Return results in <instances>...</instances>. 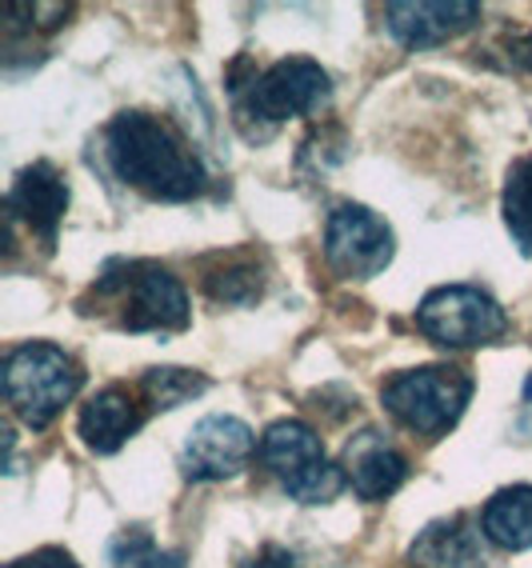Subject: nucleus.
Masks as SVG:
<instances>
[{"mask_svg":"<svg viewBox=\"0 0 532 568\" xmlns=\"http://www.w3.org/2000/svg\"><path fill=\"white\" fill-rule=\"evenodd\" d=\"M205 293L216 305H256L265 296V268L256 264V256L233 253L216 256V268H205L201 276Z\"/></svg>","mask_w":532,"mask_h":568,"instance_id":"16","label":"nucleus"},{"mask_svg":"<svg viewBox=\"0 0 532 568\" xmlns=\"http://www.w3.org/2000/svg\"><path fill=\"white\" fill-rule=\"evenodd\" d=\"M256 448L260 445L245 420L225 413L205 416L188 433L185 453H181V473H185V480H228L248 465Z\"/></svg>","mask_w":532,"mask_h":568,"instance_id":"9","label":"nucleus"},{"mask_svg":"<svg viewBox=\"0 0 532 568\" xmlns=\"http://www.w3.org/2000/svg\"><path fill=\"white\" fill-rule=\"evenodd\" d=\"M109 568H185L181 548H161L149 528H121L104 548Z\"/></svg>","mask_w":532,"mask_h":568,"instance_id":"18","label":"nucleus"},{"mask_svg":"<svg viewBox=\"0 0 532 568\" xmlns=\"http://www.w3.org/2000/svg\"><path fill=\"white\" fill-rule=\"evenodd\" d=\"M208 388V376L196 373V368H181V365H161L149 368L141 376V393L149 396V405L156 413H168V408L188 405L193 396H201Z\"/></svg>","mask_w":532,"mask_h":568,"instance_id":"19","label":"nucleus"},{"mask_svg":"<svg viewBox=\"0 0 532 568\" xmlns=\"http://www.w3.org/2000/svg\"><path fill=\"white\" fill-rule=\"evenodd\" d=\"M345 477L360 500H385L392 497L405 477H409V460L392 445L380 428H360L357 437L345 445Z\"/></svg>","mask_w":532,"mask_h":568,"instance_id":"12","label":"nucleus"},{"mask_svg":"<svg viewBox=\"0 0 532 568\" xmlns=\"http://www.w3.org/2000/svg\"><path fill=\"white\" fill-rule=\"evenodd\" d=\"M477 21H481V4H472V0H417V4L392 0L385 4L389 37L409 52L437 49V44L469 32Z\"/></svg>","mask_w":532,"mask_h":568,"instance_id":"10","label":"nucleus"},{"mask_svg":"<svg viewBox=\"0 0 532 568\" xmlns=\"http://www.w3.org/2000/svg\"><path fill=\"white\" fill-rule=\"evenodd\" d=\"M4 213H9L12 224L24 221L29 233H37L44 248H52L64 213H69V176L52 161H32L29 169L17 173V184H12L9 201H4Z\"/></svg>","mask_w":532,"mask_h":568,"instance_id":"11","label":"nucleus"},{"mask_svg":"<svg viewBox=\"0 0 532 568\" xmlns=\"http://www.w3.org/2000/svg\"><path fill=\"white\" fill-rule=\"evenodd\" d=\"M104 164L116 181L149 201H193L208 189L205 161L185 141V132L144 109L116 112L104 129Z\"/></svg>","mask_w":532,"mask_h":568,"instance_id":"1","label":"nucleus"},{"mask_svg":"<svg viewBox=\"0 0 532 568\" xmlns=\"http://www.w3.org/2000/svg\"><path fill=\"white\" fill-rule=\"evenodd\" d=\"M256 457H260V465L273 477H280L285 493L293 500H300V505H328L348 485L345 468L325 457L317 428H308L305 420H277V425H268Z\"/></svg>","mask_w":532,"mask_h":568,"instance_id":"4","label":"nucleus"},{"mask_svg":"<svg viewBox=\"0 0 532 568\" xmlns=\"http://www.w3.org/2000/svg\"><path fill=\"white\" fill-rule=\"evenodd\" d=\"M9 568H81V565H76L72 552H64V548H37L29 557H17Z\"/></svg>","mask_w":532,"mask_h":568,"instance_id":"21","label":"nucleus"},{"mask_svg":"<svg viewBox=\"0 0 532 568\" xmlns=\"http://www.w3.org/2000/svg\"><path fill=\"white\" fill-rule=\"evenodd\" d=\"M501 213H504V224H509L512 244L521 248V256L532 261V156L512 161L509 176H504Z\"/></svg>","mask_w":532,"mask_h":568,"instance_id":"17","label":"nucleus"},{"mask_svg":"<svg viewBox=\"0 0 532 568\" xmlns=\"http://www.w3.org/2000/svg\"><path fill=\"white\" fill-rule=\"evenodd\" d=\"M524 400L532 405V373H529V381H524Z\"/></svg>","mask_w":532,"mask_h":568,"instance_id":"23","label":"nucleus"},{"mask_svg":"<svg viewBox=\"0 0 532 568\" xmlns=\"http://www.w3.org/2000/svg\"><path fill=\"white\" fill-rule=\"evenodd\" d=\"M509 64L532 77V32H516V37H509Z\"/></svg>","mask_w":532,"mask_h":568,"instance_id":"22","label":"nucleus"},{"mask_svg":"<svg viewBox=\"0 0 532 568\" xmlns=\"http://www.w3.org/2000/svg\"><path fill=\"white\" fill-rule=\"evenodd\" d=\"M141 425H144V413L136 408L133 393H129V388H116V385L89 396V405H84L81 416H76V433H81V440L93 448V453H101V457L116 453V448L133 437Z\"/></svg>","mask_w":532,"mask_h":568,"instance_id":"14","label":"nucleus"},{"mask_svg":"<svg viewBox=\"0 0 532 568\" xmlns=\"http://www.w3.org/2000/svg\"><path fill=\"white\" fill-rule=\"evenodd\" d=\"M397 241L385 216L365 204H337L325 221V261L340 281H372L392 264Z\"/></svg>","mask_w":532,"mask_h":568,"instance_id":"8","label":"nucleus"},{"mask_svg":"<svg viewBox=\"0 0 532 568\" xmlns=\"http://www.w3.org/2000/svg\"><path fill=\"white\" fill-rule=\"evenodd\" d=\"M93 301L113 305L129 333H181L193 321L185 284L153 261H113L96 276Z\"/></svg>","mask_w":532,"mask_h":568,"instance_id":"2","label":"nucleus"},{"mask_svg":"<svg viewBox=\"0 0 532 568\" xmlns=\"http://www.w3.org/2000/svg\"><path fill=\"white\" fill-rule=\"evenodd\" d=\"M484 540H492L504 552L532 548V485L501 488L481 513Z\"/></svg>","mask_w":532,"mask_h":568,"instance_id":"15","label":"nucleus"},{"mask_svg":"<svg viewBox=\"0 0 532 568\" xmlns=\"http://www.w3.org/2000/svg\"><path fill=\"white\" fill-rule=\"evenodd\" d=\"M81 365L49 341H29L4 356V396L32 433L49 428L61 416V408L81 393Z\"/></svg>","mask_w":532,"mask_h":568,"instance_id":"3","label":"nucleus"},{"mask_svg":"<svg viewBox=\"0 0 532 568\" xmlns=\"http://www.w3.org/2000/svg\"><path fill=\"white\" fill-rule=\"evenodd\" d=\"M481 532L464 513L432 520L409 545V568H489Z\"/></svg>","mask_w":532,"mask_h":568,"instance_id":"13","label":"nucleus"},{"mask_svg":"<svg viewBox=\"0 0 532 568\" xmlns=\"http://www.w3.org/2000/svg\"><path fill=\"white\" fill-rule=\"evenodd\" d=\"M248 568H317L313 560H305L297 548H285V545H265L256 552V560Z\"/></svg>","mask_w":532,"mask_h":568,"instance_id":"20","label":"nucleus"},{"mask_svg":"<svg viewBox=\"0 0 532 568\" xmlns=\"http://www.w3.org/2000/svg\"><path fill=\"white\" fill-rule=\"evenodd\" d=\"M332 101V81L313 57H285L273 69L248 81L245 97H236L241 121H260L268 129L293 116H317Z\"/></svg>","mask_w":532,"mask_h":568,"instance_id":"6","label":"nucleus"},{"mask_svg":"<svg viewBox=\"0 0 532 568\" xmlns=\"http://www.w3.org/2000/svg\"><path fill=\"white\" fill-rule=\"evenodd\" d=\"M417 328L440 348H481L509 333V313L484 288L444 284L420 301Z\"/></svg>","mask_w":532,"mask_h":568,"instance_id":"7","label":"nucleus"},{"mask_svg":"<svg viewBox=\"0 0 532 568\" xmlns=\"http://www.w3.org/2000/svg\"><path fill=\"white\" fill-rule=\"evenodd\" d=\"M380 400L397 416L400 425L417 437H444L464 416L472 400V376L452 365H429L397 373L389 385L380 388Z\"/></svg>","mask_w":532,"mask_h":568,"instance_id":"5","label":"nucleus"}]
</instances>
